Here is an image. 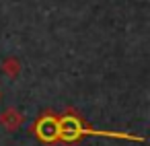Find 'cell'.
I'll list each match as a JSON object with an SVG mask.
<instances>
[{"mask_svg":"<svg viewBox=\"0 0 150 146\" xmlns=\"http://www.w3.org/2000/svg\"><path fill=\"white\" fill-rule=\"evenodd\" d=\"M0 123L2 125H6L8 130H17L19 128V123H21V115L17 113V111H13V109H8L2 117H0Z\"/></svg>","mask_w":150,"mask_h":146,"instance_id":"obj_1","label":"cell"}]
</instances>
